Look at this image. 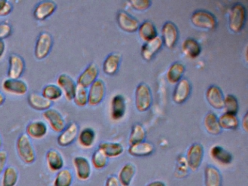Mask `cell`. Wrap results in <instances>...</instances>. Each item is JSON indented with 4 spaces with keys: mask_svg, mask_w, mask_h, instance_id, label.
I'll return each mask as SVG.
<instances>
[{
    "mask_svg": "<svg viewBox=\"0 0 248 186\" xmlns=\"http://www.w3.org/2000/svg\"><path fill=\"white\" fill-rule=\"evenodd\" d=\"M17 154L23 162L31 164L35 161L36 153L31 138L27 134H22L16 141Z\"/></svg>",
    "mask_w": 248,
    "mask_h": 186,
    "instance_id": "cell-1",
    "label": "cell"
},
{
    "mask_svg": "<svg viewBox=\"0 0 248 186\" xmlns=\"http://www.w3.org/2000/svg\"><path fill=\"white\" fill-rule=\"evenodd\" d=\"M247 20L246 7L242 3H235L231 8L229 17V27L232 31H242Z\"/></svg>",
    "mask_w": 248,
    "mask_h": 186,
    "instance_id": "cell-2",
    "label": "cell"
},
{
    "mask_svg": "<svg viewBox=\"0 0 248 186\" xmlns=\"http://www.w3.org/2000/svg\"><path fill=\"white\" fill-rule=\"evenodd\" d=\"M191 21L196 27L214 30L217 27V20L214 14L207 10H196L191 16Z\"/></svg>",
    "mask_w": 248,
    "mask_h": 186,
    "instance_id": "cell-3",
    "label": "cell"
},
{
    "mask_svg": "<svg viewBox=\"0 0 248 186\" xmlns=\"http://www.w3.org/2000/svg\"><path fill=\"white\" fill-rule=\"evenodd\" d=\"M152 93L149 85L140 83L136 87L135 103L136 109L140 112H145L150 108L152 103Z\"/></svg>",
    "mask_w": 248,
    "mask_h": 186,
    "instance_id": "cell-4",
    "label": "cell"
},
{
    "mask_svg": "<svg viewBox=\"0 0 248 186\" xmlns=\"http://www.w3.org/2000/svg\"><path fill=\"white\" fill-rule=\"evenodd\" d=\"M53 45V36L48 32L39 35L34 48V55L38 60H43L50 54Z\"/></svg>",
    "mask_w": 248,
    "mask_h": 186,
    "instance_id": "cell-5",
    "label": "cell"
},
{
    "mask_svg": "<svg viewBox=\"0 0 248 186\" xmlns=\"http://www.w3.org/2000/svg\"><path fill=\"white\" fill-rule=\"evenodd\" d=\"M204 149L202 144L195 142L188 148L186 158L189 170L195 171L200 168L204 158Z\"/></svg>",
    "mask_w": 248,
    "mask_h": 186,
    "instance_id": "cell-6",
    "label": "cell"
},
{
    "mask_svg": "<svg viewBox=\"0 0 248 186\" xmlns=\"http://www.w3.org/2000/svg\"><path fill=\"white\" fill-rule=\"evenodd\" d=\"M43 117L48 122L52 130L60 133L66 127V120L62 113L54 108L47 109L43 112Z\"/></svg>",
    "mask_w": 248,
    "mask_h": 186,
    "instance_id": "cell-7",
    "label": "cell"
},
{
    "mask_svg": "<svg viewBox=\"0 0 248 186\" xmlns=\"http://www.w3.org/2000/svg\"><path fill=\"white\" fill-rule=\"evenodd\" d=\"M161 38L165 46L168 48L174 47L179 38V33L176 25L171 21L165 22L162 26Z\"/></svg>",
    "mask_w": 248,
    "mask_h": 186,
    "instance_id": "cell-8",
    "label": "cell"
},
{
    "mask_svg": "<svg viewBox=\"0 0 248 186\" xmlns=\"http://www.w3.org/2000/svg\"><path fill=\"white\" fill-rule=\"evenodd\" d=\"M106 85L104 81L97 79L90 87L88 91V104L91 106H98L105 97Z\"/></svg>",
    "mask_w": 248,
    "mask_h": 186,
    "instance_id": "cell-9",
    "label": "cell"
},
{
    "mask_svg": "<svg viewBox=\"0 0 248 186\" xmlns=\"http://www.w3.org/2000/svg\"><path fill=\"white\" fill-rule=\"evenodd\" d=\"M79 135V126L75 122H72L60 132L58 137L57 142L60 146L67 147L72 145Z\"/></svg>",
    "mask_w": 248,
    "mask_h": 186,
    "instance_id": "cell-10",
    "label": "cell"
},
{
    "mask_svg": "<svg viewBox=\"0 0 248 186\" xmlns=\"http://www.w3.org/2000/svg\"><path fill=\"white\" fill-rule=\"evenodd\" d=\"M117 21L119 27L124 31L129 33L136 32L139 29V21L124 10H120L117 14Z\"/></svg>",
    "mask_w": 248,
    "mask_h": 186,
    "instance_id": "cell-11",
    "label": "cell"
},
{
    "mask_svg": "<svg viewBox=\"0 0 248 186\" xmlns=\"http://www.w3.org/2000/svg\"><path fill=\"white\" fill-rule=\"evenodd\" d=\"M8 77L9 78H20L25 71V61L22 57L13 53L9 56Z\"/></svg>",
    "mask_w": 248,
    "mask_h": 186,
    "instance_id": "cell-12",
    "label": "cell"
},
{
    "mask_svg": "<svg viewBox=\"0 0 248 186\" xmlns=\"http://www.w3.org/2000/svg\"><path fill=\"white\" fill-rule=\"evenodd\" d=\"M77 177L80 181H86L91 177L92 170L88 158L83 156H77L73 159Z\"/></svg>",
    "mask_w": 248,
    "mask_h": 186,
    "instance_id": "cell-13",
    "label": "cell"
},
{
    "mask_svg": "<svg viewBox=\"0 0 248 186\" xmlns=\"http://www.w3.org/2000/svg\"><path fill=\"white\" fill-rule=\"evenodd\" d=\"M57 9V4L54 1L46 0L40 1L34 7V17L38 20H45L51 16Z\"/></svg>",
    "mask_w": 248,
    "mask_h": 186,
    "instance_id": "cell-14",
    "label": "cell"
},
{
    "mask_svg": "<svg viewBox=\"0 0 248 186\" xmlns=\"http://www.w3.org/2000/svg\"><path fill=\"white\" fill-rule=\"evenodd\" d=\"M191 92V85L187 78H183L177 83L172 94V99L177 104L184 103L189 97Z\"/></svg>",
    "mask_w": 248,
    "mask_h": 186,
    "instance_id": "cell-15",
    "label": "cell"
},
{
    "mask_svg": "<svg viewBox=\"0 0 248 186\" xmlns=\"http://www.w3.org/2000/svg\"><path fill=\"white\" fill-rule=\"evenodd\" d=\"M163 42L161 36H157L145 42L141 47V56L145 61H151L162 49Z\"/></svg>",
    "mask_w": 248,
    "mask_h": 186,
    "instance_id": "cell-16",
    "label": "cell"
},
{
    "mask_svg": "<svg viewBox=\"0 0 248 186\" xmlns=\"http://www.w3.org/2000/svg\"><path fill=\"white\" fill-rule=\"evenodd\" d=\"M2 88L5 92L17 95H24L28 92V85L20 78H6L2 82Z\"/></svg>",
    "mask_w": 248,
    "mask_h": 186,
    "instance_id": "cell-17",
    "label": "cell"
},
{
    "mask_svg": "<svg viewBox=\"0 0 248 186\" xmlns=\"http://www.w3.org/2000/svg\"><path fill=\"white\" fill-rule=\"evenodd\" d=\"M98 74H99V71H98V66L96 64L92 62L78 77V85L82 86L86 89L91 87L94 81L98 79L97 78H98Z\"/></svg>",
    "mask_w": 248,
    "mask_h": 186,
    "instance_id": "cell-18",
    "label": "cell"
},
{
    "mask_svg": "<svg viewBox=\"0 0 248 186\" xmlns=\"http://www.w3.org/2000/svg\"><path fill=\"white\" fill-rule=\"evenodd\" d=\"M206 98L209 104L216 109L223 108L224 94L221 89L216 85H211L206 91Z\"/></svg>",
    "mask_w": 248,
    "mask_h": 186,
    "instance_id": "cell-19",
    "label": "cell"
},
{
    "mask_svg": "<svg viewBox=\"0 0 248 186\" xmlns=\"http://www.w3.org/2000/svg\"><path fill=\"white\" fill-rule=\"evenodd\" d=\"M59 87L62 89L65 97L68 100H73L74 94L76 90L77 84L75 80L66 74H62L58 77Z\"/></svg>",
    "mask_w": 248,
    "mask_h": 186,
    "instance_id": "cell-20",
    "label": "cell"
},
{
    "mask_svg": "<svg viewBox=\"0 0 248 186\" xmlns=\"http://www.w3.org/2000/svg\"><path fill=\"white\" fill-rule=\"evenodd\" d=\"M204 186H222L223 177L220 170L213 165L206 166L204 168Z\"/></svg>",
    "mask_w": 248,
    "mask_h": 186,
    "instance_id": "cell-21",
    "label": "cell"
},
{
    "mask_svg": "<svg viewBox=\"0 0 248 186\" xmlns=\"http://www.w3.org/2000/svg\"><path fill=\"white\" fill-rule=\"evenodd\" d=\"M126 101L121 94H117L113 97L111 103V116L113 120H120L125 114Z\"/></svg>",
    "mask_w": 248,
    "mask_h": 186,
    "instance_id": "cell-22",
    "label": "cell"
},
{
    "mask_svg": "<svg viewBox=\"0 0 248 186\" xmlns=\"http://www.w3.org/2000/svg\"><path fill=\"white\" fill-rule=\"evenodd\" d=\"M47 133V126L42 121H34L29 124L26 128V134L30 138L40 140L44 138Z\"/></svg>",
    "mask_w": 248,
    "mask_h": 186,
    "instance_id": "cell-23",
    "label": "cell"
},
{
    "mask_svg": "<svg viewBox=\"0 0 248 186\" xmlns=\"http://www.w3.org/2000/svg\"><path fill=\"white\" fill-rule=\"evenodd\" d=\"M155 145L152 142L143 141L130 145L128 153L133 156L143 157L152 155L155 152Z\"/></svg>",
    "mask_w": 248,
    "mask_h": 186,
    "instance_id": "cell-24",
    "label": "cell"
},
{
    "mask_svg": "<svg viewBox=\"0 0 248 186\" xmlns=\"http://www.w3.org/2000/svg\"><path fill=\"white\" fill-rule=\"evenodd\" d=\"M210 154L213 160L221 165H229L233 160L232 154L220 145H216L212 147Z\"/></svg>",
    "mask_w": 248,
    "mask_h": 186,
    "instance_id": "cell-25",
    "label": "cell"
},
{
    "mask_svg": "<svg viewBox=\"0 0 248 186\" xmlns=\"http://www.w3.org/2000/svg\"><path fill=\"white\" fill-rule=\"evenodd\" d=\"M46 162L52 171H59L64 166V160L57 150L50 149L46 154Z\"/></svg>",
    "mask_w": 248,
    "mask_h": 186,
    "instance_id": "cell-26",
    "label": "cell"
},
{
    "mask_svg": "<svg viewBox=\"0 0 248 186\" xmlns=\"http://www.w3.org/2000/svg\"><path fill=\"white\" fill-rule=\"evenodd\" d=\"M28 103L32 108L37 110H47L51 108L53 102L46 99L40 93H31L28 96Z\"/></svg>",
    "mask_w": 248,
    "mask_h": 186,
    "instance_id": "cell-27",
    "label": "cell"
},
{
    "mask_svg": "<svg viewBox=\"0 0 248 186\" xmlns=\"http://www.w3.org/2000/svg\"><path fill=\"white\" fill-rule=\"evenodd\" d=\"M136 169L134 164L132 163L124 164L120 170L117 177L121 186H130L136 174Z\"/></svg>",
    "mask_w": 248,
    "mask_h": 186,
    "instance_id": "cell-28",
    "label": "cell"
},
{
    "mask_svg": "<svg viewBox=\"0 0 248 186\" xmlns=\"http://www.w3.org/2000/svg\"><path fill=\"white\" fill-rule=\"evenodd\" d=\"M120 61H121V55L120 54L114 53V52L109 54L106 58L103 64L104 73L107 75H114L120 68Z\"/></svg>",
    "mask_w": 248,
    "mask_h": 186,
    "instance_id": "cell-29",
    "label": "cell"
},
{
    "mask_svg": "<svg viewBox=\"0 0 248 186\" xmlns=\"http://www.w3.org/2000/svg\"><path fill=\"white\" fill-rule=\"evenodd\" d=\"M139 34L140 39L145 42L157 36V31L156 26L151 20H145L139 26Z\"/></svg>",
    "mask_w": 248,
    "mask_h": 186,
    "instance_id": "cell-30",
    "label": "cell"
},
{
    "mask_svg": "<svg viewBox=\"0 0 248 186\" xmlns=\"http://www.w3.org/2000/svg\"><path fill=\"white\" fill-rule=\"evenodd\" d=\"M204 126L207 132L213 135L220 134L222 129L218 122V117L214 112H208L204 116Z\"/></svg>",
    "mask_w": 248,
    "mask_h": 186,
    "instance_id": "cell-31",
    "label": "cell"
},
{
    "mask_svg": "<svg viewBox=\"0 0 248 186\" xmlns=\"http://www.w3.org/2000/svg\"><path fill=\"white\" fill-rule=\"evenodd\" d=\"M183 52L190 58H195L201 53L200 43L193 38H187L182 44Z\"/></svg>",
    "mask_w": 248,
    "mask_h": 186,
    "instance_id": "cell-32",
    "label": "cell"
},
{
    "mask_svg": "<svg viewBox=\"0 0 248 186\" xmlns=\"http://www.w3.org/2000/svg\"><path fill=\"white\" fill-rule=\"evenodd\" d=\"M185 65L181 62H175L171 64L167 72V78L171 84H177L182 79L185 73Z\"/></svg>",
    "mask_w": 248,
    "mask_h": 186,
    "instance_id": "cell-33",
    "label": "cell"
},
{
    "mask_svg": "<svg viewBox=\"0 0 248 186\" xmlns=\"http://www.w3.org/2000/svg\"><path fill=\"white\" fill-rule=\"evenodd\" d=\"M98 148L101 149L108 158H115L124 152L123 145L118 142H103L99 144Z\"/></svg>",
    "mask_w": 248,
    "mask_h": 186,
    "instance_id": "cell-34",
    "label": "cell"
},
{
    "mask_svg": "<svg viewBox=\"0 0 248 186\" xmlns=\"http://www.w3.org/2000/svg\"><path fill=\"white\" fill-rule=\"evenodd\" d=\"M73 181L72 171L68 168L62 169L56 174L53 186H72Z\"/></svg>",
    "mask_w": 248,
    "mask_h": 186,
    "instance_id": "cell-35",
    "label": "cell"
},
{
    "mask_svg": "<svg viewBox=\"0 0 248 186\" xmlns=\"http://www.w3.org/2000/svg\"><path fill=\"white\" fill-rule=\"evenodd\" d=\"M218 122L221 129L234 130L239 127V121L236 115L226 112L218 118Z\"/></svg>",
    "mask_w": 248,
    "mask_h": 186,
    "instance_id": "cell-36",
    "label": "cell"
},
{
    "mask_svg": "<svg viewBox=\"0 0 248 186\" xmlns=\"http://www.w3.org/2000/svg\"><path fill=\"white\" fill-rule=\"evenodd\" d=\"M78 138V142L81 146L85 148H91L95 142V131L92 128H85L80 132H79Z\"/></svg>",
    "mask_w": 248,
    "mask_h": 186,
    "instance_id": "cell-37",
    "label": "cell"
},
{
    "mask_svg": "<svg viewBox=\"0 0 248 186\" xmlns=\"http://www.w3.org/2000/svg\"><path fill=\"white\" fill-rule=\"evenodd\" d=\"M2 174V186H16L18 181V171L16 167H7Z\"/></svg>",
    "mask_w": 248,
    "mask_h": 186,
    "instance_id": "cell-38",
    "label": "cell"
},
{
    "mask_svg": "<svg viewBox=\"0 0 248 186\" xmlns=\"http://www.w3.org/2000/svg\"><path fill=\"white\" fill-rule=\"evenodd\" d=\"M42 94L47 100L53 102L60 99L63 95V92L59 86L50 84L43 87Z\"/></svg>",
    "mask_w": 248,
    "mask_h": 186,
    "instance_id": "cell-39",
    "label": "cell"
},
{
    "mask_svg": "<svg viewBox=\"0 0 248 186\" xmlns=\"http://www.w3.org/2000/svg\"><path fill=\"white\" fill-rule=\"evenodd\" d=\"M146 132L144 127L140 124H136L133 128L129 137V144L130 145L138 142H143L146 138Z\"/></svg>",
    "mask_w": 248,
    "mask_h": 186,
    "instance_id": "cell-40",
    "label": "cell"
},
{
    "mask_svg": "<svg viewBox=\"0 0 248 186\" xmlns=\"http://www.w3.org/2000/svg\"><path fill=\"white\" fill-rule=\"evenodd\" d=\"M91 161L94 168L96 170H102L108 164V158L101 149L98 148L93 154Z\"/></svg>",
    "mask_w": 248,
    "mask_h": 186,
    "instance_id": "cell-41",
    "label": "cell"
},
{
    "mask_svg": "<svg viewBox=\"0 0 248 186\" xmlns=\"http://www.w3.org/2000/svg\"><path fill=\"white\" fill-rule=\"evenodd\" d=\"M73 100L75 104L79 107L86 106L88 103V92L87 89L77 84Z\"/></svg>",
    "mask_w": 248,
    "mask_h": 186,
    "instance_id": "cell-42",
    "label": "cell"
},
{
    "mask_svg": "<svg viewBox=\"0 0 248 186\" xmlns=\"http://www.w3.org/2000/svg\"><path fill=\"white\" fill-rule=\"evenodd\" d=\"M189 170L186 157L184 155L178 156L177 159L176 167H175V177L178 178H184L188 175Z\"/></svg>",
    "mask_w": 248,
    "mask_h": 186,
    "instance_id": "cell-43",
    "label": "cell"
},
{
    "mask_svg": "<svg viewBox=\"0 0 248 186\" xmlns=\"http://www.w3.org/2000/svg\"><path fill=\"white\" fill-rule=\"evenodd\" d=\"M223 108L226 110V113L236 115L239 110V103L236 97L233 94H227L224 98Z\"/></svg>",
    "mask_w": 248,
    "mask_h": 186,
    "instance_id": "cell-44",
    "label": "cell"
},
{
    "mask_svg": "<svg viewBox=\"0 0 248 186\" xmlns=\"http://www.w3.org/2000/svg\"><path fill=\"white\" fill-rule=\"evenodd\" d=\"M129 3L132 7L140 11L147 10L152 4V1L150 0H131L129 1Z\"/></svg>",
    "mask_w": 248,
    "mask_h": 186,
    "instance_id": "cell-45",
    "label": "cell"
},
{
    "mask_svg": "<svg viewBox=\"0 0 248 186\" xmlns=\"http://www.w3.org/2000/svg\"><path fill=\"white\" fill-rule=\"evenodd\" d=\"M13 29L11 24L6 22L0 23V39H6L12 33Z\"/></svg>",
    "mask_w": 248,
    "mask_h": 186,
    "instance_id": "cell-46",
    "label": "cell"
},
{
    "mask_svg": "<svg viewBox=\"0 0 248 186\" xmlns=\"http://www.w3.org/2000/svg\"><path fill=\"white\" fill-rule=\"evenodd\" d=\"M14 6L7 0H0V16H8L12 12Z\"/></svg>",
    "mask_w": 248,
    "mask_h": 186,
    "instance_id": "cell-47",
    "label": "cell"
},
{
    "mask_svg": "<svg viewBox=\"0 0 248 186\" xmlns=\"http://www.w3.org/2000/svg\"><path fill=\"white\" fill-rule=\"evenodd\" d=\"M8 156V153L6 151L0 150V174H2L5 169L6 168Z\"/></svg>",
    "mask_w": 248,
    "mask_h": 186,
    "instance_id": "cell-48",
    "label": "cell"
},
{
    "mask_svg": "<svg viewBox=\"0 0 248 186\" xmlns=\"http://www.w3.org/2000/svg\"><path fill=\"white\" fill-rule=\"evenodd\" d=\"M105 186H121V185L116 176L111 175L107 178Z\"/></svg>",
    "mask_w": 248,
    "mask_h": 186,
    "instance_id": "cell-49",
    "label": "cell"
},
{
    "mask_svg": "<svg viewBox=\"0 0 248 186\" xmlns=\"http://www.w3.org/2000/svg\"><path fill=\"white\" fill-rule=\"evenodd\" d=\"M248 113H245V116H244L243 119H242V128L246 132H248Z\"/></svg>",
    "mask_w": 248,
    "mask_h": 186,
    "instance_id": "cell-50",
    "label": "cell"
},
{
    "mask_svg": "<svg viewBox=\"0 0 248 186\" xmlns=\"http://www.w3.org/2000/svg\"><path fill=\"white\" fill-rule=\"evenodd\" d=\"M5 51V43L2 39H0V58L3 56Z\"/></svg>",
    "mask_w": 248,
    "mask_h": 186,
    "instance_id": "cell-51",
    "label": "cell"
},
{
    "mask_svg": "<svg viewBox=\"0 0 248 186\" xmlns=\"http://www.w3.org/2000/svg\"><path fill=\"white\" fill-rule=\"evenodd\" d=\"M146 186H166V185L163 182L157 180V181H154L149 183Z\"/></svg>",
    "mask_w": 248,
    "mask_h": 186,
    "instance_id": "cell-52",
    "label": "cell"
},
{
    "mask_svg": "<svg viewBox=\"0 0 248 186\" xmlns=\"http://www.w3.org/2000/svg\"><path fill=\"white\" fill-rule=\"evenodd\" d=\"M5 101V96L2 92H0V106H2Z\"/></svg>",
    "mask_w": 248,
    "mask_h": 186,
    "instance_id": "cell-53",
    "label": "cell"
},
{
    "mask_svg": "<svg viewBox=\"0 0 248 186\" xmlns=\"http://www.w3.org/2000/svg\"><path fill=\"white\" fill-rule=\"evenodd\" d=\"M2 136H1V135H0V150H1V148H2Z\"/></svg>",
    "mask_w": 248,
    "mask_h": 186,
    "instance_id": "cell-54",
    "label": "cell"
}]
</instances>
